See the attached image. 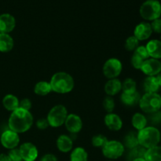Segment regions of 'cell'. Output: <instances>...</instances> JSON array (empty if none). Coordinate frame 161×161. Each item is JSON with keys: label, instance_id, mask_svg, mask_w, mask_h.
Masks as SVG:
<instances>
[{"label": "cell", "instance_id": "8", "mask_svg": "<svg viewBox=\"0 0 161 161\" xmlns=\"http://www.w3.org/2000/svg\"><path fill=\"white\" fill-rule=\"evenodd\" d=\"M123 70V64L120 60L112 58L107 60L102 68L104 75L108 80L116 79Z\"/></svg>", "mask_w": 161, "mask_h": 161}, {"label": "cell", "instance_id": "23", "mask_svg": "<svg viewBox=\"0 0 161 161\" xmlns=\"http://www.w3.org/2000/svg\"><path fill=\"white\" fill-rule=\"evenodd\" d=\"M148 119L142 113H136L133 115L131 119V124L134 128L137 130H141L147 127Z\"/></svg>", "mask_w": 161, "mask_h": 161}, {"label": "cell", "instance_id": "38", "mask_svg": "<svg viewBox=\"0 0 161 161\" xmlns=\"http://www.w3.org/2000/svg\"><path fill=\"white\" fill-rule=\"evenodd\" d=\"M31 102L30 99L28 98H23L22 100L20 101V104H19V108H23V109L27 110V111H30L31 108Z\"/></svg>", "mask_w": 161, "mask_h": 161}, {"label": "cell", "instance_id": "21", "mask_svg": "<svg viewBox=\"0 0 161 161\" xmlns=\"http://www.w3.org/2000/svg\"><path fill=\"white\" fill-rule=\"evenodd\" d=\"M120 99L124 105H127V106H135L137 104L139 103L141 95H140L138 91L132 93V94L122 93L120 96Z\"/></svg>", "mask_w": 161, "mask_h": 161}, {"label": "cell", "instance_id": "22", "mask_svg": "<svg viewBox=\"0 0 161 161\" xmlns=\"http://www.w3.org/2000/svg\"><path fill=\"white\" fill-rule=\"evenodd\" d=\"M143 86L146 93H157L160 87L156 76L146 77L143 83Z\"/></svg>", "mask_w": 161, "mask_h": 161}, {"label": "cell", "instance_id": "34", "mask_svg": "<svg viewBox=\"0 0 161 161\" xmlns=\"http://www.w3.org/2000/svg\"><path fill=\"white\" fill-rule=\"evenodd\" d=\"M8 156L10 158L11 161H23L20 149H17V148L10 149L9 153H8Z\"/></svg>", "mask_w": 161, "mask_h": 161}, {"label": "cell", "instance_id": "6", "mask_svg": "<svg viewBox=\"0 0 161 161\" xmlns=\"http://www.w3.org/2000/svg\"><path fill=\"white\" fill-rule=\"evenodd\" d=\"M68 116V110L63 105H57L53 106L47 114V119L49 126L53 128L60 127L64 124Z\"/></svg>", "mask_w": 161, "mask_h": 161}, {"label": "cell", "instance_id": "27", "mask_svg": "<svg viewBox=\"0 0 161 161\" xmlns=\"http://www.w3.org/2000/svg\"><path fill=\"white\" fill-rule=\"evenodd\" d=\"M70 161H88V153L83 147H76L72 151Z\"/></svg>", "mask_w": 161, "mask_h": 161}, {"label": "cell", "instance_id": "10", "mask_svg": "<svg viewBox=\"0 0 161 161\" xmlns=\"http://www.w3.org/2000/svg\"><path fill=\"white\" fill-rule=\"evenodd\" d=\"M140 70L147 76H156L161 72V61L154 58H148L144 61Z\"/></svg>", "mask_w": 161, "mask_h": 161}, {"label": "cell", "instance_id": "19", "mask_svg": "<svg viewBox=\"0 0 161 161\" xmlns=\"http://www.w3.org/2000/svg\"><path fill=\"white\" fill-rule=\"evenodd\" d=\"M20 101L14 94H6L3 99V105L6 110L10 112L15 111L19 108Z\"/></svg>", "mask_w": 161, "mask_h": 161}, {"label": "cell", "instance_id": "5", "mask_svg": "<svg viewBox=\"0 0 161 161\" xmlns=\"http://www.w3.org/2000/svg\"><path fill=\"white\" fill-rule=\"evenodd\" d=\"M139 13L144 20H153L160 18L161 4L158 0H146L142 4Z\"/></svg>", "mask_w": 161, "mask_h": 161}, {"label": "cell", "instance_id": "37", "mask_svg": "<svg viewBox=\"0 0 161 161\" xmlns=\"http://www.w3.org/2000/svg\"><path fill=\"white\" fill-rule=\"evenodd\" d=\"M150 25L153 31L158 33V34H161V18L156 19V20H153Z\"/></svg>", "mask_w": 161, "mask_h": 161}, {"label": "cell", "instance_id": "4", "mask_svg": "<svg viewBox=\"0 0 161 161\" xmlns=\"http://www.w3.org/2000/svg\"><path fill=\"white\" fill-rule=\"evenodd\" d=\"M142 111L150 114L160 111L161 108V96L157 93H146L139 101Z\"/></svg>", "mask_w": 161, "mask_h": 161}, {"label": "cell", "instance_id": "1", "mask_svg": "<svg viewBox=\"0 0 161 161\" xmlns=\"http://www.w3.org/2000/svg\"><path fill=\"white\" fill-rule=\"evenodd\" d=\"M34 119L30 111L18 108L12 112L9 116L8 125L9 130L17 134L25 133L32 126Z\"/></svg>", "mask_w": 161, "mask_h": 161}, {"label": "cell", "instance_id": "18", "mask_svg": "<svg viewBox=\"0 0 161 161\" xmlns=\"http://www.w3.org/2000/svg\"><path fill=\"white\" fill-rule=\"evenodd\" d=\"M149 58L154 59H161V41L152 39L146 46Z\"/></svg>", "mask_w": 161, "mask_h": 161}, {"label": "cell", "instance_id": "3", "mask_svg": "<svg viewBox=\"0 0 161 161\" xmlns=\"http://www.w3.org/2000/svg\"><path fill=\"white\" fill-rule=\"evenodd\" d=\"M138 144L146 149L158 146L160 142L161 134L160 130L153 126H149L138 130Z\"/></svg>", "mask_w": 161, "mask_h": 161}, {"label": "cell", "instance_id": "16", "mask_svg": "<svg viewBox=\"0 0 161 161\" xmlns=\"http://www.w3.org/2000/svg\"><path fill=\"white\" fill-rule=\"evenodd\" d=\"M104 90L107 96L113 97L122 91V82L117 78L108 80L105 83Z\"/></svg>", "mask_w": 161, "mask_h": 161}, {"label": "cell", "instance_id": "13", "mask_svg": "<svg viewBox=\"0 0 161 161\" xmlns=\"http://www.w3.org/2000/svg\"><path fill=\"white\" fill-rule=\"evenodd\" d=\"M153 33L151 25L149 22H141L136 25L134 30V36L138 41H144L149 39Z\"/></svg>", "mask_w": 161, "mask_h": 161}, {"label": "cell", "instance_id": "42", "mask_svg": "<svg viewBox=\"0 0 161 161\" xmlns=\"http://www.w3.org/2000/svg\"><path fill=\"white\" fill-rule=\"evenodd\" d=\"M156 78H157V82H158L160 86H161V72L156 75Z\"/></svg>", "mask_w": 161, "mask_h": 161}, {"label": "cell", "instance_id": "15", "mask_svg": "<svg viewBox=\"0 0 161 161\" xmlns=\"http://www.w3.org/2000/svg\"><path fill=\"white\" fill-rule=\"evenodd\" d=\"M105 124L109 130L118 131L123 127V120L120 116L116 113H107L105 116Z\"/></svg>", "mask_w": 161, "mask_h": 161}, {"label": "cell", "instance_id": "24", "mask_svg": "<svg viewBox=\"0 0 161 161\" xmlns=\"http://www.w3.org/2000/svg\"><path fill=\"white\" fill-rule=\"evenodd\" d=\"M52 92V88L50 82L39 81L34 86V93L36 95L46 96Z\"/></svg>", "mask_w": 161, "mask_h": 161}, {"label": "cell", "instance_id": "14", "mask_svg": "<svg viewBox=\"0 0 161 161\" xmlns=\"http://www.w3.org/2000/svg\"><path fill=\"white\" fill-rule=\"evenodd\" d=\"M16 20L13 15L9 14H3L0 15V33L9 34L15 28Z\"/></svg>", "mask_w": 161, "mask_h": 161}, {"label": "cell", "instance_id": "43", "mask_svg": "<svg viewBox=\"0 0 161 161\" xmlns=\"http://www.w3.org/2000/svg\"><path fill=\"white\" fill-rule=\"evenodd\" d=\"M132 161H146V160H145V158H138V159H135V160H134Z\"/></svg>", "mask_w": 161, "mask_h": 161}, {"label": "cell", "instance_id": "35", "mask_svg": "<svg viewBox=\"0 0 161 161\" xmlns=\"http://www.w3.org/2000/svg\"><path fill=\"white\" fill-rule=\"evenodd\" d=\"M134 53H135L136 54H138V56L141 57V58H143L145 61L147 60L148 58H149V53H148L146 47H145V46H138V47H137L136 50L134 51Z\"/></svg>", "mask_w": 161, "mask_h": 161}, {"label": "cell", "instance_id": "12", "mask_svg": "<svg viewBox=\"0 0 161 161\" xmlns=\"http://www.w3.org/2000/svg\"><path fill=\"white\" fill-rule=\"evenodd\" d=\"M19 149L24 161H35L39 155L37 147L31 142L23 143L20 145Z\"/></svg>", "mask_w": 161, "mask_h": 161}, {"label": "cell", "instance_id": "11", "mask_svg": "<svg viewBox=\"0 0 161 161\" xmlns=\"http://www.w3.org/2000/svg\"><path fill=\"white\" fill-rule=\"evenodd\" d=\"M64 124L68 131L75 135L78 134L83 128V121L81 117L74 113L68 114Z\"/></svg>", "mask_w": 161, "mask_h": 161}, {"label": "cell", "instance_id": "41", "mask_svg": "<svg viewBox=\"0 0 161 161\" xmlns=\"http://www.w3.org/2000/svg\"><path fill=\"white\" fill-rule=\"evenodd\" d=\"M0 161H11V160L9 156L6 155V154L2 153L0 154Z\"/></svg>", "mask_w": 161, "mask_h": 161}, {"label": "cell", "instance_id": "20", "mask_svg": "<svg viewBox=\"0 0 161 161\" xmlns=\"http://www.w3.org/2000/svg\"><path fill=\"white\" fill-rule=\"evenodd\" d=\"M14 41L9 34L0 33V52L7 53L14 48Z\"/></svg>", "mask_w": 161, "mask_h": 161}, {"label": "cell", "instance_id": "9", "mask_svg": "<svg viewBox=\"0 0 161 161\" xmlns=\"http://www.w3.org/2000/svg\"><path fill=\"white\" fill-rule=\"evenodd\" d=\"M0 142L3 147L8 149H15L18 146L20 143V137L19 134L11 130H6L2 134Z\"/></svg>", "mask_w": 161, "mask_h": 161}, {"label": "cell", "instance_id": "39", "mask_svg": "<svg viewBox=\"0 0 161 161\" xmlns=\"http://www.w3.org/2000/svg\"><path fill=\"white\" fill-rule=\"evenodd\" d=\"M36 127L39 129V130H45L49 127L48 121H47V118H40L36 121Z\"/></svg>", "mask_w": 161, "mask_h": 161}, {"label": "cell", "instance_id": "30", "mask_svg": "<svg viewBox=\"0 0 161 161\" xmlns=\"http://www.w3.org/2000/svg\"><path fill=\"white\" fill-rule=\"evenodd\" d=\"M138 44H139V41L138 40V39L135 36H130L126 39L124 47L127 51H135L138 47Z\"/></svg>", "mask_w": 161, "mask_h": 161}, {"label": "cell", "instance_id": "29", "mask_svg": "<svg viewBox=\"0 0 161 161\" xmlns=\"http://www.w3.org/2000/svg\"><path fill=\"white\" fill-rule=\"evenodd\" d=\"M123 93L125 94H132L137 91V83L135 80L131 78H127L122 83Z\"/></svg>", "mask_w": 161, "mask_h": 161}, {"label": "cell", "instance_id": "17", "mask_svg": "<svg viewBox=\"0 0 161 161\" xmlns=\"http://www.w3.org/2000/svg\"><path fill=\"white\" fill-rule=\"evenodd\" d=\"M57 147L61 153H69L72 150L73 148V139L70 136L66 135H61L58 138L56 142Z\"/></svg>", "mask_w": 161, "mask_h": 161}, {"label": "cell", "instance_id": "33", "mask_svg": "<svg viewBox=\"0 0 161 161\" xmlns=\"http://www.w3.org/2000/svg\"><path fill=\"white\" fill-rule=\"evenodd\" d=\"M144 61L145 60L143 58H142L135 53H133L131 57V64L135 69H141Z\"/></svg>", "mask_w": 161, "mask_h": 161}, {"label": "cell", "instance_id": "7", "mask_svg": "<svg viewBox=\"0 0 161 161\" xmlns=\"http://www.w3.org/2000/svg\"><path fill=\"white\" fill-rule=\"evenodd\" d=\"M102 149L104 157L110 160H116L121 157L125 150L123 143L116 140H108Z\"/></svg>", "mask_w": 161, "mask_h": 161}, {"label": "cell", "instance_id": "36", "mask_svg": "<svg viewBox=\"0 0 161 161\" xmlns=\"http://www.w3.org/2000/svg\"><path fill=\"white\" fill-rule=\"evenodd\" d=\"M149 119L150 120L151 124H158L161 122V112L157 111L155 113H150L149 116Z\"/></svg>", "mask_w": 161, "mask_h": 161}, {"label": "cell", "instance_id": "40", "mask_svg": "<svg viewBox=\"0 0 161 161\" xmlns=\"http://www.w3.org/2000/svg\"><path fill=\"white\" fill-rule=\"evenodd\" d=\"M40 161H58V158L53 154L47 153L41 158Z\"/></svg>", "mask_w": 161, "mask_h": 161}, {"label": "cell", "instance_id": "26", "mask_svg": "<svg viewBox=\"0 0 161 161\" xmlns=\"http://www.w3.org/2000/svg\"><path fill=\"white\" fill-rule=\"evenodd\" d=\"M123 145L124 147H127V149H131L133 148L136 147L138 146V135L135 131H130L125 135L124 138V143Z\"/></svg>", "mask_w": 161, "mask_h": 161}, {"label": "cell", "instance_id": "28", "mask_svg": "<svg viewBox=\"0 0 161 161\" xmlns=\"http://www.w3.org/2000/svg\"><path fill=\"white\" fill-rule=\"evenodd\" d=\"M146 152V148L138 145L136 147L130 149V152H129L128 156H127V160L129 161H132L138 158H144Z\"/></svg>", "mask_w": 161, "mask_h": 161}, {"label": "cell", "instance_id": "31", "mask_svg": "<svg viewBox=\"0 0 161 161\" xmlns=\"http://www.w3.org/2000/svg\"><path fill=\"white\" fill-rule=\"evenodd\" d=\"M108 142L106 137L103 135H94L91 139L92 146L96 148H102L105 145V143Z\"/></svg>", "mask_w": 161, "mask_h": 161}, {"label": "cell", "instance_id": "45", "mask_svg": "<svg viewBox=\"0 0 161 161\" xmlns=\"http://www.w3.org/2000/svg\"><path fill=\"white\" fill-rule=\"evenodd\" d=\"M111 161H112V160H111Z\"/></svg>", "mask_w": 161, "mask_h": 161}, {"label": "cell", "instance_id": "32", "mask_svg": "<svg viewBox=\"0 0 161 161\" xmlns=\"http://www.w3.org/2000/svg\"><path fill=\"white\" fill-rule=\"evenodd\" d=\"M103 108L105 111L108 113H113V110L115 108V101L113 98V97H110V96H107L106 97H105V99L103 100Z\"/></svg>", "mask_w": 161, "mask_h": 161}, {"label": "cell", "instance_id": "44", "mask_svg": "<svg viewBox=\"0 0 161 161\" xmlns=\"http://www.w3.org/2000/svg\"><path fill=\"white\" fill-rule=\"evenodd\" d=\"M160 41H161V36H160Z\"/></svg>", "mask_w": 161, "mask_h": 161}, {"label": "cell", "instance_id": "2", "mask_svg": "<svg viewBox=\"0 0 161 161\" xmlns=\"http://www.w3.org/2000/svg\"><path fill=\"white\" fill-rule=\"evenodd\" d=\"M50 83L52 91L57 94L70 93L75 86L73 77L65 72H58L53 74L50 79Z\"/></svg>", "mask_w": 161, "mask_h": 161}, {"label": "cell", "instance_id": "25", "mask_svg": "<svg viewBox=\"0 0 161 161\" xmlns=\"http://www.w3.org/2000/svg\"><path fill=\"white\" fill-rule=\"evenodd\" d=\"M144 158L146 161H161V146H157L146 149Z\"/></svg>", "mask_w": 161, "mask_h": 161}]
</instances>
